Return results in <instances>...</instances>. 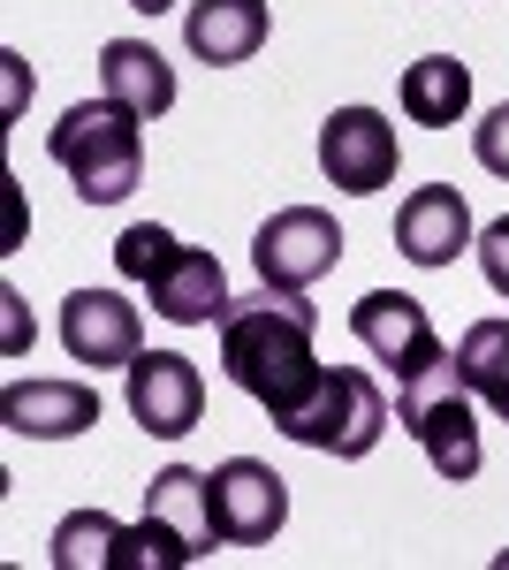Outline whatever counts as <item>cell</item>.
I'll list each match as a JSON object with an SVG mask.
<instances>
[{
    "instance_id": "1",
    "label": "cell",
    "mask_w": 509,
    "mask_h": 570,
    "mask_svg": "<svg viewBox=\"0 0 509 570\" xmlns=\"http://www.w3.org/2000/svg\"><path fill=\"white\" fill-rule=\"evenodd\" d=\"M312 335H320V312L304 305V289H266L258 282L252 297H236L221 312V373L252 395L266 419H282L327 373L312 357Z\"/></svg>"
},
{
    "instance_id": "2",
    "label": "cell",
    "mask_w": 509,
    "mask_h": 570,
    "mask_svg": "<svg viewBox=\"0 0 509 570\" xmlns=\"http://www.w3.org/2000/svg\"><path fill=\"white\" fill-rule=\"evenodd\" d=\"M115 274L137 282L153 297V312L175 320V327H221V312L236 305L221 259L198 252V244H183V236H168L160 220H137V228L115 236Z\"/></svg>"
},
{
    "instance_id": "3",
    "label": "cell",
    "mask_w": 509,
    "mask_h": 570,
    "mask_svg": "<svg viewBox=\"0 0 509 570\" xmlns=\"http://www.w3.org/2000/svg\"><path fill=\"white\" fill-rule=\"evenodd\" d=\"M46 153H53V168L77 183V198L85 206H123L129 190L145 183V122L115 107L107 91L99 99H77L53 137H46Z\"/></svg>"
},
{
    "instance_id": "4",
    "label": "cell",
    "mask_w": 509,
    "mask_h": 570,
    "mask_svg": "<svg viewBox=\"0 0 509 570\" xmlns=\"http://www.w3.org/2000/svg\"><path fill=\"white\" fill-rule=\"evenodd\" d=\"M395 426L425 449V464L449 487L479 480V419H471V381L457 373V351L433 357L425 373H411L395 389Z\"/></svg>"
},
{
    "instance_id": "5",
    "label": "cell",
    "mask_w": 509,
    "mask_h": 570,
    "mask_svg": "<svg viewBox=\"0 0 509 570\" xmlns=\"http://www.w3.org/2000/svg\"><path fill=\"white\" fill-rule=\"evenodd\" d=\"M274 426L297 441V449H320V456L358 464V456H373L381 434H388V395H381V381H373L365 365H335V373H320L312 395L290 403Z\"/></svg>"
},
{
    "instance_id": "6",
    "label": "cell",
    "mask_w": 509,
    "mask_h": 570,
    "mask_svg": "<svg viewBox=\"0 0 509 570\" xmlns=\"http://www.w3.org/2000/svg\"><path fill=\"white\" fill-rule=\"evenodd\" d=\"M342 220L327 206H282L274 220H258L252 236V266L266 289H312L320 274H335L342 266Z\"/></svg>"
},
{
    "instance_id": "7",
    "label": "cell",
    "mask_w": 509,
    "mask_h": 570,
    "mask_svg": "<svg viewBox=\"0 0 509 570\" xmlns=\"http://www.w3.org/2000/svg\"><path fill=\"white\" fill-rule=\"evenodd\" d=\"M206 494H213V532L221 548H266L274 532L290 525V480L258 456H228L206 472Z\"/></svg>"
},
{
    "instance_id": "8",
    "label": "cell",
    "mask_w": 509,
    "mask_h": 570,
    "mask_svg": "<svg viewBox=\"0 0 509 570\" xmlns=\"http://www.w3.org/2000/svg\"><path fill=\"white\" fill-rule=\"evenodd\" d=\"M403 168V153H395V122H388L381 107H335L327 122H320V176L350 190V198H373L388 190Z\"/></svg>"
},
{
    "instance_id": "9",
    "label": "cell",
    "mask_w": 509,
    "mask_h": 570,
    "mask_svg": "<svg viewBox=\"0 0 509 570\" xmlns=\"http://www.w3.org/2000/svg\"><path fill=\"white\" fill-rule=\"evenodd\" d=\"M350 335L395 373V389H403L411 373H425L433 357H449V351H441V335H433V320H425V305L411 297V289H365V297L350 305Z\"/></svg>"
},
{
    "instance_id": "10",
    "label": "cell",
    "mask_w": 509,
    "mask_h": 570,
    "mask_svg": "<svg viewBox=\"0 0 509 570\" xmlns=\"http://www.w3.org/2000/svg\"><path fill=\"white\" fill-rule=\"evenodd\" d=\"M123 403H129V419H137L145 434L183 441L198 419H206V373H198L183 351H137Z\"/></svg>"
},
{
    "instance_id": "11",
    "label": "cell",
    "mask_w": 509,
    "mask_h": 570,
    "mask_svg": "<svg viewBox=\"0 0 509 570\" xmlns=\"http://www.w3.org/2000/svg\"><path fill=\"white\" fill-rule=\"evenodd\" d=\"M61 351L91 365V373H107V365H137L145 351V327H137V305H123L115 289H77L69 305H61Z\"/></svg>"
},
{
    "instance_id": "12",
    "label": "cell",
    "mask_w": 509,
    "mask_h": 570,
    "mask_svg": "<svg viewBox=\"0 0 509 570\" xmlns=\"http://www.w3.org/2000/svg\"><path fill=\"white\" fill-rule=\"evenodd\" d=\"M395 252L411 266H457L471 252V206L457 183H419L395 206Z\"/></svg>"
},
{
    "instance_id": "13",
    "label": "cell",
    "mask_w": 509,
    "mask_h": 570,
    "mask_svg": "<svg viewBox=\"0 0 509 570\" xmlns=\"http://www.w3.org/2000/svg\"><path fill=\"white\" fill-rule=\"evenodd\" d=\"M0 419L16 441H77L99 426V389L91 381H16L0 395Z\"/></svg>"
},
{
    "instance_id": "14",
    "label": "cell",
    "mask_w": 509,
    "mask_h": 570,
    "mask_svg": "<svg viewBox=\"0 0 509 570\" xmlns=\"http://www.w3.org/2000/svg\"><path fill=\"white\" fill-rule=\"evenodd\" d=\"M145 518H153V525H160V540L175 548V570L221 548V532H213L206 472H190V464H168V472H153V487H145Z\"/></svg>"
},
{
    "instance_id": "15",
    "label": "cell",
    "mask_w": 509,
    "mask_h": 570,
    "mask_svg": "<svg viewBox=\"0 0 509 570\" xmlns=\"http://www.w3.org/2000/svg\"><path fill=\"white\" fill-rule=\"evenodd\" d=\"M99 91L115 107H129L137 122H160L175 107V69L153 39H107L99 46Z\"/></svg>"
},
{
    "instance_id": "16",
    "label": "cell",
    "mask_w": 509,
    "mask_h": 570,
    "mask_svg": "<svg viewBox=\"0 0 509 570\" xmlns=\"http://www.w3.org/2000/svg\"><path fill=\"white\" fill-rule=\"evenodd\" d=\"M266 31H274L266 0H190V16H183V46H190L206 69L252 61L258 46H266Z\"/></svg>"
},
{
    "instance_id": "17",
    "label": "cell",
    "mask_w": 509,
    "mask_h": 570,
    "mask_svg": "<svg viewBox=\"0 0 509 570\" xmlns=\"http://www.w3.org/2000/svg\"><path fill=\"white\" fill-rule=\"evenodd\" d=\"M395 99H403V115H411V122L449 130V122H464V107H471V69L457 61V53H425V61L403 69Z\"/></svg>"
},
{
    "instance_id": "18",
    "label": "cell",
    "mask_w": 509,
    "mask_h": 570,
    "mask_svg": "<svg viewBox=\"0 0 509 570\" xmlns=\"http://www.w3.org/2000/svg\"><path fill=\"white\" fill-rule=\"evenodd\" d=\"M457 373L471 381V395L509 426V320H471L457 343Z\"/></svg>"
},
{
    "instance_id": "19",
    "label": "cell",
    "mask_w": 509,
    "mask_h": 570,
    "mask_svg": "<svg viewBox=\"0 0 509 570\" xmlns=\"http://www.w3.org/2000/svg\"><path fill=\"white\" fill-rule=\"evenodd\" d=\"M115 548H123V525L107 510H69L53 540H46V563L53 570H115Z\"/></svg>"
},
{
    "instance_id": "20",
    "label": "cell",
    "mask_w": 509,
    "mask_h": 570,
    "mask_svg": "<svg viewBox=\"0 0 509 570\" xmlns=\"http://www.w3.org/2000/svg\"><path fill=\"white\" fill-rule=\"evenodd\" d=\"M471 160H479L487 176H502V183H509V99L495 107V115H487V122H479V130H471Z\"/></svg>"
},
{
    "instance_id": "21",
    "label": "cell",
    "mask_w": 509,
    "mask_h": 570,
    "mask_svg": "<svg viewBox=\"0 0 509 570\" xmlns=\"http://www.w3.org/2000/svg\"><path fill=\"white\" fill-rule=\"evenodd\" d=\"M479 266H487V282H495V289L509 297V214L479 228Z\"/></svg>"
},
{
    "instance_id": "22",
    "label": "cell",
    "mask_w": 509,
    "mask_h": 570,
    "mask_svg": "<svg viewBox=\"0 0 509 570\" xmlns=\"http://www.w3.org/2000/svg\"><path fill=\"white\" fill-rule=\"evenodd\" d=\"M129 8H137V16H168L175 0H129Z\"/></svg>"
}]
</instances>
